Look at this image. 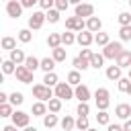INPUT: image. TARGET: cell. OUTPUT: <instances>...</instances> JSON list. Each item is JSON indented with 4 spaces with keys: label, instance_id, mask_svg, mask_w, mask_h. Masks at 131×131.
Instances as JSON below:
<instances>
[{
    "label": "cell",
    "instance_id": "obj_17",
    "mask_svg": "<svg viewBox=\"0 0 131 131\" xmlns=\"http://www.w3.org/2000/svg\"><path fill=\"white\" fill-rule=\"evenodd\" d=\"M72 66H74V70H78V72H86V70L90 68V59H86V57L78 55V57H74Z\"/></svg>",
    "mask_w": 131,
    "mask_h": 131
},
{
    "label": "cell",
    "instance_id": "obj_37",
    "mask_svg": "<svg viewBox=\"0 0 131 131\" xmlns=\"http://www.w3.org/2000/svg\"><path fill=\"white\" fill-rule=\"evenodd\" d=\"M76 113H78V117H88L90 115V104L88 102H80L78 108H76Z\"/></svg>",
    "mask_w": 131,
    "mask_h": 131
},
{
    "label": "cell",
    "instance_id": "obj_23",
    "mask_svg": "<svg viewBox=\"0 0 131 131\" xmlns=\"http://www.w3.org/2000/svg\"><path fill=\"white\" fill-rule=\"evenodd\" d=\"M59 125H61L63 131H74V129H76V119L70 117V115H66V117L59 121Z\"/></svg>",
    "mask_w": 131,
    "mask_h": 131
},
{
    "label": "cell",
    "instance_id": "obj_28",
    "mask_svg": "<svg viewBox=\"0 0 131 131\" xmlns=\"http://www.w3.org/2000/svg\"><path fill=\"white\" fill-rule=\"evenodd\" d=\"M0 45H2V49H6V51H12V49H16V39L6 35V37H2Z\"/></svg>",
    "mask_w": 131,
    "mask_h": 131
},
{
    "label": "cell",
    "instance_id": "obj_25",
    "mask_svg": "<svg viewBox=\"0 0 131 131\" xmlns=\"http://www.w3.org/2000/svg\"><path fill=\"white\" fill-rule=\"evenodd\" d=\"M25 66H27L31 72H35V70H41V59H37L35 55H27V59H25Z\"/></svg>",
    "mask_w": 131,
    "mask_h": 131
},
{
    "label": "cell",
    "instance_id": "obj_22",
    "mask_svg": "<svg viewBox=\"0 0 131 131\" xmlns=\"http://www.w3.org/2000/svg\"><path fill=\"white\" fill-rule=\"evenodd\" d=\"M57 123H59V119H57V113H47V115L43 117V125H45L47 129H53Z\"/></svg>",
    "mask_w": 131,
    "mask_h": 131
},
{
    "label": "cell",
    "instance_id": "obj_11",
    "mask_svg": "<svg viewBox=\"0 0 131 131\" xmlns=\"http://www.w3.org/2000/svg\"><path fill=\"white\" fill-rule=\"evenodd\" d=\"M104 76H106L111 82H119V80L123 78V68L117 66V63H115V66H108L106 72H104Z\"/></svg>",
    "mask_w": 131,
    "mask_h": 131
},
{
    "label": "cell",
    "instance_id": "obj_34",
    "mask_svg": "<svg viewBox=\"0 0 131 131\" xmlns=\"http://www.w3.org/2000/svg\"><path fill=\"white\" fill-rule=\"evenodd\" d=\"M61 98H57V96H53L49 102H47V108H49V113H59L61 111Z\"/></svg>",
    "mask_w": 131,
    "mask_h": 131
},
{
    "label": "cell",
    "instance_id": "obj_44",
    "mask_svg": "<svg viewBox=\"0 0 131 131\" xmlns=\"http://www.w3.org/2000/svg\"><path fill=\"white\" fill-rule=\"evenodd\" d=\"M39 8H41V10L55 8V0H39Z\"/></svg>",
    "mask_w": 131,
    "mask_h": 131
},
{
    "label": "cell",
    "instance_id": "obj_43",
    "mask_svg": "<svg viewBox=\"0 0 131 131\" xmlns=\"http://www.w3.org/2000/svg\"><path fill=\"white\" fill-rule=\"evenodd\" d=\"M117 84H119V90L121 92H129V88H131V80L129 78H121Z\"/></svg>",
    "mask_w": 131,
    "mask_h": 131
},
{
    "label": "cell",
    "instance_id": "obj_55",
    "mask_svg": "<svg viewBox=\"0 0 131 131\" xmlns=\"http://www.w3.org/2000/svg\"><path fill=\"white\" fill-rule=\"evenodd\" d=\"M86 131H98V129H94V127H88V129H86Z\"/></svg>",
    "mask_w": 131,
    "mask_h": 131
},
{
    "label": "cell",
    "instance_id": "obj_18",
    "mask_svg": "<svg viewBox=\"0 0 131 131\" xmlns=\"http://www.w3.org/2000/svg\"><path fill=\"white\" fill-rule=\"evenodd\" d=\"M86 29L92 31V33H98L102 29V20L98 16H90V18H86Z\"/></svg>",
    "mask_w": 131,
    "mask_h": 131
},
{
    "label": "cell",
    "instance_id": "obj_40",
    "mask_svg": "<svg viewBox=\"0 0 131 131\" xmlns=\"http://www.w3.org/2000/svg\"><path fill=\"white\" fill-rule=\"evenodd\" d=\"M88 127H90L88 117H78V119H76V129H78V131H86Z\"/></svg>",
    "mask_w": 131,
    "mask_h": 131
},
{
    "label": "cell",
    "instance_id": "obj_49",
    "mask_svg": "<svg viewBox=\"0 0 131 131\" xmlns=\"http://www.w3.org/2000/svg\"><path fill=\"white\" fill-rule=\"evenodd\" d=\"M92 53H94V51H90L88 47H82V51H80V55H82V57H86V59H90V57H92Z\"/></svg>",
    "mask_w": 131,
    "mask_h": 131
},
{
    "label": "cell",
    "instance_id": "obj_24",
    "mask_svg": "<svg viewBox=\"0 0 131 131\" xmlns=\"http://www.w3.org/2000/svg\"><path fill=\"white\" fill-rule=\"evenodd\" d=\"M51 57L59 63V61H66V57H68V51L59 45V47H55V49H51Z\"/></svg>",
    "mask_w": 131,
    "mask_h": 131
},
{
    "label": "cell",
    "instance_id": "obj_1",
    "mask_svg": "<svg viewBox=\"0 0 131 131\" xmlns=\"http://www.w3.org/2000/svg\"><path fill=\"white\" fill-rule=\"evenodd\" d=\"M33 96H35L37 100L49 102V100L55 96V92L51 90V86H45V84L41 82V84H35V86H33Z\"/></svg>",
    "mask_w": 131,
    "mask_h": 131
},
{
    "label": "cell",
    "instance_id": "obj_54",
    "mask_svg": "<svg viewBox=\"0 0 131 131\" xmlns=\"http://www.w3.org/2000/svg\"><path fill=\"white\" fill-rule=\"evenodd\" d=\"M23 131H37V127H31V125H29V127H25Z\"/></svg>",
    "mask_w": 131,
    "mask_h": 131
},
{
    "label": "cell",
    "instance_id": "obj_36",
    "mask_svg": "<svg viewBox=\"0 0 131 131\" xmlns=\"http://www.w3.org/2000/svg\"><path fill=\"white\" fill-rule=\"evenodd\" d=\"M119 39L121 41H131V25H125L119 29Z\"/></svg>",
    "mask_w": 131,
    "mask_h": 131
},
{
    "label": "cell",
    "instance_id": "obj_9",
    "mask_svg": "<svg viewBox=\"0 0 131 131\" xmlns=\"http://www.w3.org/2000/svg\"><path fill=\"white\" fill-rule=\"evenodd\" d=\"M10 119H12V123H14L16 127H20V129H25V127H29V121H31V115H29V113H25V111H14Z\"/></svg>",
    "mask_w": 131,
    "mask_h": 131
},
{
    "label": "cell",
    "instance_id": "obj_33",
    "mask_svg": "<svg viewBox=\"0 0 131 131\" xmlns=\"http://www.w3.org/2000/svg\"><path fill=\"white\" fill-rule=\"evenodd\" d=\"M8 102H10L12 106H20V104L25 102L23 92H12V94H8Z\"/></svg>",
    "mask_w": 131,
    "mask_h": 131
},
{
    "label": "cell",
    "instance_id": "obj_45",
    "mask_svg": "<svg viewBox=\"0 0 131 131\" xmlns=\"http://www.w3.org/2000/svg\"><path fill=\"white\" fill-rule=\"evenodd\" d=\"M108 96H111V92L106 88H96L94 90V98H108Z\"/></svg>",
    "mask_w": 131,
    "mask_h": 131
},
{
    "label": "cell",
    "instance_id": "obj_7",
    "mask_svg": "<svg viewBox=\"0 0 131 131\" xmlns=\"http://www.w3.org/2000/svg\"><path fill=\"white\" fill-rule=\"evenodd\" d=\"M33 74H35V72H31L25 63H23V66H16V72H14L16 80L23 82V84H31V82H33Z\"/></svg>",
    "mask_w": 131,
    "mask_h": 131
},
{
    "label": "cell",
    "instance_id": "obj_15",
    "mask_svg": "<svg viewBox=\"0 0 131 131\" xmlns=\"http://www.w3.org/2000/svg\"><path fill=\"white\" fill-rule=\"evenodd\" d=\"M115 61H117V66H121L123 70H129V68H131V51H129V49H123V53H121Z\"/></svg>",
    "mask_w": 131,
    "mask_h": 131
},
{
    "label": "cell",
    "instance_id": "obj_10",
    "mask_svg": "<svg viewBox=\"0 0 131 131\" xmlns=\"http://www.w3.org/2000/svg\"><path fill=\"white\" fill-rule=\"evenodd\" d=\"M74 14L80 16V18H90V16H94V6L88 4V2H82L74 8Z\"/></svg>",
    "mask_w": 131,
    "mask_h": 131
},
{
    "label": "cell",
    "instance_id": "obj_29",
    "mask_svg": "<svg viewBox=\"0 0 131 131\" xmlns=\"http://www.w3.org/2000/svg\"><path fill=\"white\" fill-rule=\"evenodd\" d=\"M55 63H57V61H55L53 57H43V59H41V70H43L45 74H47V72H53V70H55Z\"/></svg>",
    "mask_w": 131,
    "mask_h": 131
},
{
    "label": "cell",
    "instance_id": "obj_6",
    "mask_svg": "<svg viewBox=\"0 0 131 131\" xmlns=\"http://www.w3.org/2000/svg\"><path fill=\"white\" fill-rule=\"evenodd\" d=\"M23 4H20V0H8L6 2V14L10 16V18H20V14H23Z\"/></svg>",
    "mask_w": 131,
    "mask_h": 131
},
{
    "label": "cell",
    "instance_id": "obj_39",
    "mask_svg": "<svg viewBox=\"0 0 131 131\" xmlns=\"http://www.w3.org/2000/svg\"><path fill=\"white\" fill-rule=\"evenodd\" d=\"M96 121H98V125H108V123H111V115H108L106 111H98Z\"/></svg>",
    "mask_w": 131,
    "mask_h": 131
},
{
    "label": "cell",
    "instance_id": "obj_53",
    "mask_svg": "<svg viewBox=\"0 0 131 131\" xmlns=\"http://www.w3.org/2000/svg\"><path fill=\"white\" fill-rule=\"evenodd\" d=\"M70 4H74V6H78V4H82V0H70Z\"/></svg>",
    "mask_w": 131,
    "mask_h": 131
},
{
    "label": "cell",
    "instance_id": "obj_42",
    "mask_svg": "<svg viewBox=\"0 0 131 131\" xmlns=\"http://www.w3.org/2000/svg\"><path fill=\"white\" fill-rule=\"evenodd\" d=\"M117 20H119V25H121V27H125V25H131V12H119Z\"/></svg>",
    "mask_w": 131,
    "mask_h": 131
},
{
    "label": "cell",
    "instance_id": "obj_56",
    "mask_svg": "<svg viewBox=\"0 0 131 131\" xmlns=\"http://www.w3.org/2000/svg\"><path fill=\"white\" fill-rule=\"evenodd\" d=\"M127 78H129V80H131V68H129V76H127Z\"/></svg>",
    "mask_w": 131,
    "mask_h": 131
},
{
    "label": "cell",
    "instance_id": "obj_48",
    "mask_svg": "<svg viewBox=\"0 0 131 131\" xmlns=\"http://www.w3.org/2000/svg\"><path fill=\"white\" fill-rule=\"evenodd\" d=\"M20 4H23L25 8H33L35 4H39V0H20Z\"/></svg>",
    "mask_w": 131,
    "mask_h": 131
},
{
    "label": "cell",
    "instance_id": "obj_52",
    "mask_svg": "<svg viewBox=\"0 0 131 131\" xmlns=\"http://www.w3.org/2000/svg\"><path fill=\"white\" fill-rule=\"evenodd\" d=\"M2 102H8V94L6 92H0V104Z\"/></svg>",
    "mask_w": 131,
    "mask_h": 131
},
{
    "label": "cell",
    "instance_id": "obj_41",
    "mask_svg": "<svg viewBox=\"0 0 131 131\" xmlns=\"http://www.w3.org/2000/svg\"><path fill=\"white\" fill-rule=\"evenodd\" d=\"M94 102H96V111H106L111 106V100L108 98H94Z\"/></svg>",
    "mask_w": 131,
    "mask_h": 131
},
{
    "label": "cell",
    "instance_id": "obj_13",
    "mask_svg": "<svg viewBox=\"0 0 131 131\" xmlns=\"http://www.w3.org/2000/svg\"><path fill=\"white\" fill-rule=\"evenodd\" d=\"M49 113V108H47V102H43V100H37V102H33L31 104V115L33 117H45Z\"/></svg>",
    "mask_w": 131,
    "mask_h": 131
},
{
    "label": "cell",
    "instance_id": "obj_47",
    "mask_svg": "<svg viewBox=\"0 0 131 131\" xmlns=\"http://www.w3.org/2000/svg\"><path fill=\"white\" fill-rule=\"evenodd\" d=\"M106 131H123V125H117V123H108V125H106Z\"/></svg>",
    "mask_w": 131,
    "mask_h": 131
},
{
    "label": "cell",
    "instance_id": "obj_12",
    "mask_svg": "<svg viewBox=\"0 0 131 131\" xmlns=\"http://www.w3.org/2000/svg\"><path fill=\"white\" fill-rule=\"evenodd\" d=\"M74 94H76V98H78L80 102H88V100H90V88H88L86 84H78V86L74 88Z\"/></svg>",
    "mask_w": 131,
    "mask_h": 131
},
{
    "label": "cell",
    "instance_id": "obj_35",
    "mask_svg": "<svg viewBox=\"0 0 131 131\" xmlns=\"http://www.w3.org/2000/svg\"><path fill=\"white\" fill-rule=\"evenodd\" d=\"M68 82H70L74 88H76L78 84H82V76H80V72H78V70H72V72L68 74Z\"/></svg>",
    "mask_w": 131,
    "mask_h": 131
},
{
    "label": "cell",
    "instance_id": "obj_2",
    "mask_svg": "<svg viewBox=\"0 0 131 131\" xmlns=\"http://www.w3.org/2000/svg\"><path fill=\"white\" fill-rule=\"evenodd\" d=\"M121 53H123V43L121 41H111V43H106L102 47V55L106 59H117Z\"/></svg>",
    "mask_w": 131,
    "mask_h": 131
},
{
    "label": "cell",
    "instance_id": "obj_3",
    "mask_svg": "<svg viewBox=\"0 0 131 131\" xmlns=\"http://www.w3.org/2000/svg\"><path fill=\"white\" fill-rule=\"evenodd\" d=\"M53 92H55V96H57V98H61V100L76 98V94H74V86H72L70 82H59V84L53 88Z\"/></svg>",
    "mask_w": 131,
    "mask_h": 131
},
{
    "label": "cell",
    "instance_id": "obj_27",
    "mask_svg": "<svg viewBox=\"0 0 131 131\" xmlns=\"http://www.w3.org/2000/svg\"><path fill=\"white\" fill-rule=\"evenodd\" d=\"M45 16H47V20H49L51 25H55V23H59L61 10H57V8H49V10H45Z\"/></svg>",
    "mask_w": 131,
    "mask_h": 131
},
{
    "label": "cell",
    "instance_id": "obj_38",
    "mask_svg": "<svg viewBox=\"0 0 131 131\" xmlns=\"http://www.w3.org/2000/svg\"><path fill=\"white\" fill-rule=\"evenodd\" d=\"M12 104L10 102H2L0 104V117H12Z\"/></svg>",
    "mask_w": 131,
    "mask_h": 131
},
{
    "label": "cell",
    "instance_id": "obj_19",
    "mask_svg": "<svg viewBox=\"0 0 131 131\" xmlns=\"http://www.w3.org/2000/svg\"><path fill=\"white\" fill-rule=\"evenodd\" d=\"M104 59H106V57H104L102 53H96V51H94V53H92V57H90V68L100 70V68L104 66Z\"/></svg>",
    "mask_w": 131,
    "mask_h": 131
},
{
    "label": "cell",
    "instance_id": "obj_50",
    "mask_svg": "<svg viewBox=\"0 0 131 131\" xmlns=\"http://www.w3.org/2000/svg\"><path fill=\"white\" fill-rule=\"evenodd\" d=\"M18 129H20V127H16L14 123H12V125H4V127H2V131H18Z\"/></svg>",
    "mask_w": 131,
    "mask_h": 131
},
{
    "label": "cell",
    "instance_id": "obj_16",
    "mask_svg": "<svg viewBox=\"0 0 131 131\" xmlns=\"http://www.w3.org/2000/svg\"><path fill=\"white\" fill-rule=\"evenodd\" d=\"M8 59H12L16 66H23L25 59H27V55H25L23 49H12V51H8Z\"/></svg>",
    "mask_w": 131,
    "mask_h": 131
},
{
    "label": "cell",
    "instance_id": "obj_57",
    "mask_svg": "<svg viewBox=\"0 0 131 131\" xmlns=\"http://www.w3.org/2000/svg\"><path fill=\"white\" fill-rule=\"evenodd\" d=\"M127 94H129V96H131V88H129V92H127Z\"/></svg>",
    "mask_w": 131,
    "mask_h": 131
},
{
    "label": "cell",
    "instance_id": "obj_4",
    "mask_svg": "<svg viewBox=\"0 0 131 131\" xmlns=\"http://www.w3.org/2000/svg\"><path fill=\"white\" fill-rule=\"evenodd\" d=\"M45 20H47L45 10H35V12L29 16V29H31V31H39V29L43 27Z\"/></svg>",
    "mask_w": 131,
    "mask_h": 131
},
{
    "label": "cell",
    "instance_id": "obj_58",
    "mask_svg": "<svg viewBox=\"0 0 131 131\" xmlns=\"http://www.w3.org/2000/svg\"><path fill=\"white\" fill-rule=\"evenodd\" d=\"M129 6H131V0H129Z\"/></svg>",
    "mask_w": 131,
    "mask_h": 131
},
{
    "label": "cell",
    "instance_id": "obj_5",
    "mask_svg": "<svg viewBox=\"0 0 131 131\" xmlns=\"http://www.w3.org/2000/svg\"><path fill=\"white\" fill-rule=\"evenodd\" d=\"M66 29L68 31H76V33H80V31H84L86 29V20L84 18H80V16H68L66 18Z\"/></svg>",
    "mask_w": 131,
    "mask_h": 131
},
{
    "label": "cell",
    "instance_id": "obj_32",
    "mask_svg": "<svg viewBox=\"0 0 131 131\" xmlns=\"http://www.w3.org/2000/svg\"><path fill=\"white\" fill-rule=\"evenodd\" d=\"M76 31H66V33H61V45H74L76 43V35H74Z\"/></svg>",
    "mask_w": 131,
    "mask_h": 131
},
{
    "label": "cell",
    "instance_id": "obj_31",
    "mask_svg": "<svg viewBox=\"0 0 131 131\" xmlns=\"http://www.w3.org/2000/svg\"><path fill=\"white\" fill-rule=\"evenodd\" d=\"M16 39H18L20 43H29V41L33 39V31H31V29H20V31L16 33Z\"/></svg>",
    "mask_w": 131,
    "mask_h": 131
},
{
    "label": "cell",
    "instance_id": "obj_26",
    "mask_svg": "<svg viewBox=\"0 0 131 131\" xmlns=\"http://www.w3.org/2000/svg\"><path fill=\"white\" fill-rule=\"evenodd\" d=\"M43 84H45V86H51V88H55V86L59 84V80H57V74H55V72H47V74L43 76Z\"/></svg>",
    "mask_w": 131,
    "mask_h": 131
},
{
    "label": "cell",
    "instance_id": "obj_8",
    "mask_svg": "<svg viewBox=\"0 0 131 131\" xmlns=\"http://www.w3.org/2000/svg\"><path fill=\"white\" fill-rule=\"evenodd\" d=\"M76 43H78L80 47H90V45L94 43V33H92V31H88V29L80 31V33L76 35Z\"/></svg>",
    "mask_w": 131,
    "mask_h": 131
},
{
    "label": "cell",
    "instance_id": "obj_20",
    "mask_svg": "<svg viewBox=\"0 0 131 131\" xmlns=\"http://www.w3.org/2000/svg\"><path fill=\"white\" fill-rule=\"evenodd\" d=\"M94 43H96L98 47H104L106 43H111V37H108V33H104V31H98V33H94Z\"/></svg>",
    "mask_w": 131,
    "mask_h": 131
},
{
    "label": "cell",
    "instance_id": "obj_14",
    "mask_svg": "<svg viewBox=\"0 0 131 131\" xmlns=\"http://www.w3.org/2000/svg\"><path fill=\"white\" fill-rule=\"evenodd\" d=\"M115 115H117L121 121L131 119V104H127V102H119L117 108H115Z\"/></svg>",
    "mask_w": 131,
    "mask_h": 131
},
{
    "label": "cell",
    "instance_id": "obj_30",
    "mask_svg": "<svg viewBox=\"0 0 131 131\" xmlns=\"http://www.w3.org/2000/svg\"><path fill=\"white\" fill-rule=\"evenodd\" d=\"M16 72V63L12 61V59H4L2 61V74L4 76H10V74H14Z\"/></svg>",
    "mask_w": 131,
    "mask_h": 131
},
{
    "label": "cell",
    "instance_id": "obj_51",
    "mask_svg": "<svg viewBox=\"0 0 131 131\" xmlns=\"http://www.w3.org/2000/svg\"><path fill=\"white\" fill-rule=\"evenodd\" d=\"M123 131H131V119H127V121L123 123Z\"/></svg>",
    "mask_w": 131,
    "mask_h": 131
},
{
    "label": "cell",
    "instance_id": "obj_46",
    "mask_svg": "<svg viewBox=\"0 0 131 131\" xmlns=\"http://www.w3.org/2000/svg\"><path fill=\"white\" fill-rule=\"evenodd\" d=\"M68 6H70V0H55V8L57 10H68Z\"/></svg>",
    "mask_w": 131,
    "mask_h": 131
},
{
    "label": "cell",
    "instance_id": "obj_21",
    "mask_svg": "<svg viewBox=\"0 0 131 131\" xmlns=\"http://www.w3.org/2000/svg\"><path fill=\"white\" fill-rule=\"evenodd\" d=\"M47 45H49V49L59 47L61 45V33H49L47 35Z\"/></svg>",
    "mask_w": 131,
    "mask_h": 131
}]
</instances>
